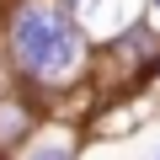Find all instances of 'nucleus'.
I'll return each instance as SVG.
<instances>
[{
  "instance_id": "obj_1",
  "label": "nucleus",
  "mask_w": 160,
  "mask_h": 160,
  "mask_svg": "<svg viewBox=\"0 0 160 160\" xmlns=\"http://www.w3.org/2000/svg\"><path fill=\"white\" fill-rule=\"evenodd\" d=\"M0 53L16 69V80L48 91H69L86 80L91 59V27L75 11V0H11L0 22Z\"/></svg>"
},
{
  "instance_id": "obj_2",
  "label": "nucleus",
  "mask_w": 160,
  "mask_h": 160,
  "mask_svg": "<svg viewBox=\"0 0 160 160\" xmlns=\"http://www.w3.org/2000/svg\"><path fill=\"white\" fill-rule=\"evenodd\" d=\"M11 160H80V133H69V128H38Z\"/></svg>"
},
{
  "instance_id": "obj_3",
  "label": "nucleus",
  "mask_w": 160,
  "mask_h": 160,
  "mask_svg": "<svg viewBox=\"0 0 160 160\" xmlns=\"http://www.w3.org/2000/svg\"><path fill=\"white\" fill-rule=\"evenodd\" d=\"M91 6H107V0H75V11H80V16H86Z\"/></svg>"
},
{
  "instance_id": "obj_4",
  "label": "nucleus",
  "mask_w": 160,
  "mask_h": 160,
  "mask_svg": "<svg viewBox=\"0 0 160 160\" xmlns=\"http://www.w3.org/2000/svg\"><path fill=\"white\" fill-rule=\"evenodd\" d=\"M144 11H149V16H155V22H160V0H144Z\"/></svg>"
},
{
  "instance_id": "obj_5",
  "label": "nucleus",
  "mask_w": 160,
  "mask_h": 160,
  "mask_svg": "<svg viewBox=\"0 0 160 160\" xmlns=\"http://www.w3.org/2000/svg\"><path fill=\"white\" fill-rule=\"evenodd\" d=\"M149 80H160V53H155V69H149Z\"/></svg>"
},
{
  "instance_id": "obj_6",
  "label": "nucleus",
  "mask_w": 160,
  "mask_h": 160,
  "mask_svg": "<svg viewBox=\"0 0 160 160\" xmlns=\"http://www.w3.org/2000/svg\"><path fill=\"white\" fill-rule=\"evenodd\" d=\"M155 160H160V149H155Z\"/></svg>"
}]
</instances>
